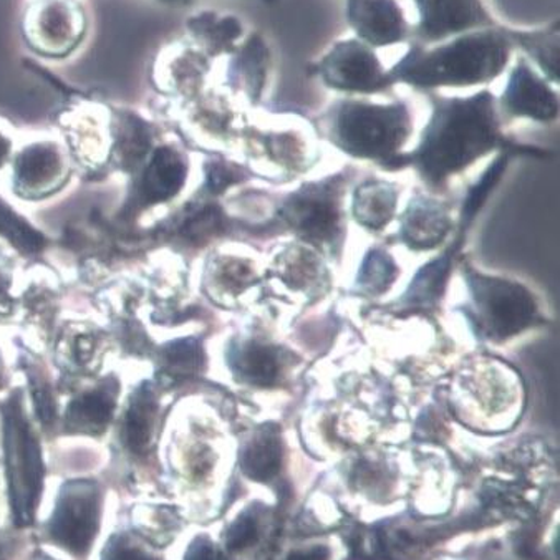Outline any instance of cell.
<instances>
[{
    "instance_id": "obj_1",
    "label": "cell",
    "mask_w": 560,
    "mask_h": 560,
    "mask_svg": "<svg viewBox=\"0 0 560 560\" xmlns=\"http://www.w3.org/2000/svg\"><path fill=\"white\" fill-rule=\"evenodd\" d=\"M495 103L488 90L468 98H438L413 161L431 185L462 172L499 143Z\"/></svg>"
},
{
    "instance_id": "obj_2",
    "label": "cell",
    "mask_w": 560,
    "mask_h": 560,
    "mask_svg": "<svg viewBox=\"0 0 560 560\" xmlns=\"http://www.w3.org/2000/svg\"><path fill=\"white\" fill-rule=\"evenodd\" d=\"M0 463L4 521L15 533L34 530L47 502L48 465L42 431L15 389L0 404Z\"/></svg>"
},
{
    "instance_id": "obj_3",
    "label": "cell",
    "mask_w": 560,
    "mask_h": 560,
    "mask_svg": "<svg viewBox=\"0 0 560 560\" xmlns=\"http://www.w3.org/2000/svg\"><path fill=\"white\" fill-rule=\"evenodd\" d=\"M513 42L498 28L456 35L440 47H413L389 70L394 82L417 89L472 86L498 79L511 60Z\"/></svg>"
},
{
    "instance_id": "obj_4",
    "label": "cell",
    "mask_w": 560,
    "mask_h": 560,
    "mask_svg": "<svg viewBox=\"0 0 560 560\" xmlns=\"http://www.w3.org/2000/svg\"><path fill=\"white\" fill-rule=\"evenodd\" d=\"M106 511L108 491L100 479H63L35 526L38 546L66 560H92L103 539Z\"/></svg>"
},
{
    "instance_id": "obj_5",
    "label": "cell",
    "mask_w": 560,
    "mask_h": 560,
    "mask_svg": "<svg viewBox=\"0 0 560 560\" xmlns=\"http://www.w3.org/2000/svg\"><path fill=\"white\" fill-rule=\"evenodd\" d=\"M410 133V112L404 103L376 105L343 100L331 109V141L355 158L397 163L398 151Z\"/></svg>"
},
{
    "instance_id": "obj_6",
    "label": "cell",
    "mask_w": 560,
    "mask_h": 560,
    "mask_svg": "<svg viewBox=\"0 0 560 560\" xmlns=\"http://www.w3.org/2000/svg\"><path fill=\"white\" fill-rule=\"evenodd\" d=\"M471 304L466 308L476 334L491 342H504L514 335L542 324L530 292L517 282L482 276L465 267Z\"/></svg>"
},
{
    "instance_id": "obj_7",
    "label": "cell",
    "mask_w": 560,
    "mask_h": 560,
    "mask_svg": "<svg viewBox=\"0 0 560 560\" xmlns=\"http://www.w3.org/2000/svg\"><path fill=\"white\" fill-rule=\"evenodd\" d=\"M85 8L80 0H32L24 15V38L44 59H67L85 40Z\"/></svg>"
},
{
    "instance_id": "obj_8",
    "label": "cell",
    "mask_w": 560,
    "mask_h": 560,
    "mask_svg": "<svg viewBox=\"0 0 560 560\" xmlns=\"http://www.w3.org/2000/svg\"><path fill=\"white\" fill-rule=\"evenodd\" d=\"M337 178L302 186L280 209V218L308 243L335 249L342 236Z\"/></svg>"
},
{
    "instance_id": "obj_9",
    "label": "cell",
    "mask_w": 560,
    "mask_h": 560,
    "mask_svg": "<svg viewBox=\"0 0 560 560\" xmlns=\"http://www.w3.org/2000/svg\"><path fill=\"white\" fill-rule=\"evenodd\" d=\"M70 176L72 164L59 141H32L12 158V191L24 201L51 198L66 188Z\"/></svg>"
},
{
    "instance_id": "obj_10",
    "label": "cell",
    "mask_w": 560,
    "mask_h": 560,
    "mask_svg": "<svg viewBox=\"0 0 560 560\" xmlns=\"http://www.w3.org/2000/svg\"><path fill=\"white\" fill-rule=\"evenodd\" d=\"M317 73L328 89L346 93L370 95L395 83L375 50L357 38L337 42L318 62Z\"/></svg>"
},
{
    "instance_id": "obj_11",
    "label": "cell",
    "mask_w": 560,
    "mask_h": 560,
    "mask_svg": "<svg viewBox=\"0 0 560 560\" xmlns=\"http://www.w3.org/2000/svg\"><path fill=\"white\" fill-rule=\"evenodd\" d=\"M160 405L158 395L143 383L128 397L117 423V444L121 455L135 465L150 462L158 447Z\"/></svg>"
},
{
    "instance_id": "obj_12",
    "label": "cell",
    "mask_w": 560,
    "mask_h": 560,
    "mask_svg": "<svg viewBox=\"0 0 560 560\" xmlns=\"http://www.w3.org/2000/svg\"><path fill=\"white\" fill-rule=\"evenodd\" d=\"M120 382L108 375L70 400L63 415V431L69 436L100 440L114 427L120 398Z\"/></svg>"
},
{
    "instance_id": "obj_13",
    "label": "cell",
    "mask_w": 560,
    "mask_h": 560,
    "mask_svg": "<svg viewBox=\"0 0 560 560\" xmlns=\"http://www.w3.org/2000/svg\"><path fill=\"white\" fill-rule=\"evenodd\" d=\"M420 24L418 35L424 42L443 40L446 37L479 31L491 25V18L482 8L481 0H415Z\"/></svg>"
},
{
    "instance_id": "obj_14",
    "label": "cell",
    "mask_w": 560,
    "mask_h": 560,
    "mask_svg": "<svg viewBox=\"0 0 560 560\" xmlns=\"http://www.w3.org/2000/svg\"><path fill=\"white\" fill-rule=\"evenodd\" d=\"M347 19L359 40L370 47H388L407 38V21L397 0H347Z\"/></svg>"
},
{
    "instance_id": "obj_15",
    "label": "cell",
    "mask_w": 560,
    "mask_h": 560,
    "mask_svg": "<svg viewBox=\"0 0 560 560\" xmlns=\"http://www.w3.org/2000/svg\"><path fill=\"white\" fill-rule=\"evenodd\" d=\"M501 103L513 117L530 118L536 121H550L559 114L556 92L523 59L511 72Z\"/></svg>"
},
{
    "instance_id": "obj_16",
    "label": "cell",
    "mask_w": 560,
    "mask_h": 560,
    "mask_svg": "<svg viewBox=\"0 0 560 560\" xmlns=\"http://www.w3.org/2000/svg\"><path fill=\"white\" fill-rule=\"evenodd\" d=\"M228 365L237 382L256 388H272L284 375L288 353L256 339H236L226 350Z\"/></svg>"
},
{
    "instance_id": "obj_17",
    "label": "cell",
    "mask_w": 560,
    "mask_h": 560,
    "mask_svg": "<svg viewBox=\"0 0 560 560\" xmlns=\"http://www.w3.org/2000/svg\"><path fill=\"white\" fill-rule=\"evenodd\" d=\"M70 150L83 163L102 164L112 153V115L100 106L86 105L63 115Z\"/></svg>"
},
{
    "instance_id": "obj_18",
    "label": "cell",
    "mask_w": 560,
    "mask_h": 560,
    "mask_svg": "<svg viewBox=\"0 0 560 560\" xmlns=\"http://www.w3.org/2000/svg\"><path fill=\"white\" fill-rule=\"evenodd\" d=\"M188 163L173 147L151 150L150 161L138 179V198L147 205H158L175 198L186 183Z\"/></svg>"
},
{
    "instance_id": "obj_19",
    "label": "cell",
    "mask_w": 560,
    "mask_h": 560,
    "mask_svg": "<svg viewBox=\"0 0 560 560\" xmlns=\"http://www.w3.org/2000/svg\"><path fill=\"white\" fill-rule=\"evenodd\" d=\"M128 524L144 539L167 550L185 529V511L172 501L141 499L131 506Z\"/></svg>"
},
{
    "instance_id": "obj_20",
    "label": "cell",
    "mask_w": 560,
    "mask_h": 560,
    "mask_svg": "<svg viewBox=\"0 0 560 560\" xmlns=\"http://www.w3.org/2000/svg\"><path fill=\"white\" fill-rule=\"evenodd\" d=\"M452 230L446 206L433 199L417 198L401 219V240L415 250L436 247Z\"/></svg>"
},
{
    "instance_id": "obj_21",
    "label": "cell",
    "mask_w": 560,
    "mask_h": 560,
    "mask_svg": "<svg viewBox=\"0 0 560 560\" xmlns=\"http://www.w3.org/2000/svg\"><path fill=\"white\" fill-rule=\"evenodd\" d=\"M284 459V443L277 424L257 428L241 450V469L253 481L269 482L279 475Z\"/></svg>"
},
{
    "instance_id": "obj_22",
    "label": "cell",
    "mask_w": 560,
    "mask_h": 560,
    "mask_svg": "<svg viewBox=\"0 0 560 560\" xmlns=\"http://www.w3.org/2000/svg\"><path fill=\"white\" fill-rule=\"evenodd\" d=\"M455 249L456 247L446 250L443 256L421 267L420 272L415 276L413 282L408 288L407 294L398 302L400 307L413 311V308H431L438 304L444 288H446V279L452 270Z\"/></svg>"
},
{
    "instance_id": "obj_23",
    "label": "cell",
    "mask_w": 560,
    "mask_h": 560,
    "mask_svg": "<svg viewBox=\"0 0 560 560\" xmlns=\"http://www.w3.org/2000/svg\"><path fill=\"white\" fill-rule=\"evenodd\" d=\"M188 31L211 55L233 51L234 44L243 37L244 27L233 15L199 12L188 19Z\"/></svg>"
},
{
    "instance_id": "obj_24",
    "label": "cell",
    "mask_w": 560,
    "mask_h": 560,
    "mask_svg": "<svg viewBox=\"0 0 560 560\" xmlns=\"http://www.w3.org/2000/svg\"><path fill=\"white\" fill-rule=\"evenodd\" d=\"M92 560H167L166 550L144 539L130 524L109 530Z\"/></svg>"
},
{
    "instance_id": "obj_25",
    "label": "cell",
    "mask_w": 560,
    "mask_h": 560,
    "mask_svg": "<svg viewBox=\"0 0 560 560\" xmlns=\"http://www.w3.org/2000/svg\"><path fill=\"white\" fill-rule=\"evenodd\" d=\"M269 60L266 42L259 35H253L231 60L230 77L246 90L250 98L257 100L266 83Z\"/></svg>"
},
{
    "instance_id": "obj_26",
    "label": "cell",
    "mask_w": 560,
    "mask_h": 560,
    "mask_svg": "<svg viewBox=\"0 0 560 560\" xmlns=\"http://www.w3.org/2000/svg\"><path fill=\"white\" fill-rule=\"evenodd\" d=\"M397 191L383 182H369L360 186L353 198V215L369 230H382L394 218Z\"/></svg>"
},
{
    "instance_id": "obj_27",
    "label": "cell",
    "mask_w": 560,
    "mask_h": 560,
    "mask_svg": "<svg viewBox=\"0 0 560 560\" xmlns=\"http://www.w3.org/2000/svg\"><path fill=\"white\" fill-rule=\"evenodd\" d=\"M266 523L264 508L257 502L240 514L222 533V544L228 553H243L253 549L262 536V524Z\"/></svg>"
},
{
    "instance_id": "obj_28",
    "label": "cell",
    "mask_w": 560,
    "mask_h": 560,
    "mask_svg": "<svg viewBox=\"0 0 560 560\" xmlns=\"http://www.w3.org/2000/svg\"><path fill=\"white\" fill-rule=\"evenodd\" d=\"M0 236L8 240L15 249L25 256H34L40 253L47 244V237L35 230L34 224L19 215L14 209L0 202Z\"/></svg>"
},
{
    "instance_id": "obj_29",
    "label": "cell",
    "mask_w": 560,
    "mask_h": 560,
    "mask_svg": "<svg viewBox=\"0 0 560 560\" xmlns=\"http://www.w3.org/2000/svg\"><path fill=\"white\" fill-rule=\"evenodd\" d=\"M513 38L539 63L550 82H559V35L556 27L533 34H513Z\"/></svg>"
},
{
    "instance_id": "obj_30",
    "label": "cell",
    "mask_w": 560,
    "mask_h": 560,
    "mask_svg": "<svg viewBox=\"0 0 560 560\" xmlns=\"http://www.w3.org/2000/svg\"><path fill=\"white\" fill-rule=\"evenodd\" d=\"M398 270L394 259L383 250H370L360 267L359 289L369 295H380L388 291L395 282Z\"/></svg>"
},
{
    "instance_id": "obj_31",
    "label": "cell",
    "mask_w": 560,
    "mask_h": 560,
    "mask_svg": "<svg viewBox=\"0 0 560 560\" xmlns=\"http://www.w3.org/2000/svg\"><path fill=\"white\" fill-rule=\"evenodd\" d=\"M102 346L96 331L90 328H72L66 331L62 342H60V350H62L63 360L72 362L79 369L89 370L92 366L93 359L100 357V349L96 347Z\"/></svg>"
},
{
    "instance_id": "obj_32",
    "label": "cell",
    "mask_w": 560,
    "mask_h": 560,
    "mask_svg": "<svg viewBox=\"0 0 560 560\" xmlns=\"http://www.w3.org/2000/svg\"><path fill=\"white\" fill-rule=\"evenodd\" d=\"M508 164V156L498 158V160L492 163V166L489 167L488 172L482 175V178L479 179L478 185L472 186L469 189L468 196H466L465 205H463L462 211V226H469L471 224L472 218H475L476 212L481 209V206L485 205L486 198H488L489 192L492 191L495 185H498L499 178H501L502 173H504V167Z\"/></svg>"
},
{
    "instance_id": "obj_33",
    "label": "cell",
    "mask_w": 560,
    "mask_h": 560,
    "mask_svg": "<svg viewBox=\"0 0 560 560\" xmlns=\"http://www.w3.org/2000/svg\"><path fill=\"white\" fill-rule=\"evenodd\" d=\"M254 273L249 267L241 266L240 260H224L222 264H215L211 269L212 289L219 291L237 292L243 291L244 288L250 284Z\"/></svg>"
},
{
    "instance_id": "obj_34",
    "label": "cell",
    "mask_w": 560,
    "mask_h": 560,
    "mask_svg": "<svg viewBox=\"0 0 560 560\" xmlns=\"http://www.w3.org/2000/svg\"><path fill=\"white\" fill-rule=\"evenodd\" d=\"M182 560H230L226 550L221 549L211 537L206 534L192 537L183 552Z\"/></svg>"
},
{
    "instance_id": "obj_35",
    "label": "cell",
    "mask_w": 560,
    "mask_h": 560,
    "mask_svg": "<svg viewBox=\"0 0 560 560\" xmlns=\"http://www.w3.org/2000/svg\"><path fill=\"white\" fill-rule=\"evenodd\" d=\"M22 534L9 529L8 526H0V560H25L28 549L22 540Z\"/></svg>"
},
{
    "instance_id": "obj_36",
    "label": "cell",
    "mask_w": 560,
    "mask_h": 560,
    "mask_svg": "<svg viewBox=\"0 0 560 560\" xmlns=\"http://www.w3.org/2000/svg\"><path fill=\"white\" fill-rule=\"evenodd\" d=\"M12 277L4 266H0V317H8L14 308V298L11 295Z\"/></svg>"
},
{
    "instance_id": "obj_37",
    "label": "cell",
    "mask_w": 560,
    "mask_h": 560,
    "mask_svg": "<svg viewBox=\"0 0 560 560\" xmlns=\"http://www.w3.org/2000/svg\"><path fill=\"white\" fill-rule=\"evenodd\" d=\"M14 156V135L5 121L0 120V170Z\"/></svg>"
},
{
    "instance_id": "obj_38",
    "label": "cell",
    "mask_w": 560,
    "mask_h": 560,
    "mask_svg": "<svg viewBox=\"0 0 560 560\" xmlns=\"http://www.w3.org/2000/svg\"><path fill=\"white\" fill-rule=\"evenodd\" d=\"M330 557V550L325 546L308 547L305 550H295L288 560H328Z\"/></svg>"
},
{
    "instance_id": "obj_39",
    "label": "cell",
    "mask_w": 560,
    "mask_h": 560,
    "mask_svg": "<svg viewBox=\"0 0 560 560\" xmlns=\"http://www.w3.org/2000/svg\"><path fill=\"white\" fill-rule=\"evenodd\" d=\"M25 560H66L57 553L50 552V550L44 549V547L37 546L32 547L28 552L27 559Z\"/></svg>"
},
{
    "instance_id": "obj_40",
    "label": "cell",
    "mask_w": 560,
    "mask_h": 560,
    "mask_svg": "<svg viewBox=\"0 0 560 560\" xmlns=\"http://www.w3.org/2000/svg\"><path fill=\"white\" fill-rule=\"evenodd\" d=\"M8 385V366L4 363V355L0 352V389Z\"/></svg>"
}]
</instances>
